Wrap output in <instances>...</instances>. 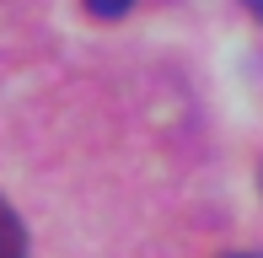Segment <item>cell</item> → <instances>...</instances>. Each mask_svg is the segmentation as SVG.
I'll use <instances>...</instances> for the list:
<instances>
[{
    "label": "cell",
    "instance_id": "cell-3",
    "mask_svg": "<svg viewBox=\"0 0 263 258\" xmlns=\"http://www.w3.org/2000/svg\"><path fill=\"white\" fill-rule=\"evenodd\" d=\"M242 6H247V11H253V16H263V0H242Z\"/></svg>",
    "mask_w": 263,
    "mask_h": 258
},
{
    "label": "cell",
    "instance_id": "cell-4",
    "mask_svg": "<svg viewBox=\"0 0 263 258\" xmlns=\"http://www.w3.org/2000/svg\"><path fill=\"white\" fill-rule=\"evenodd\" d=\"M226 258H263V253H226Z\"/></svg>",
    "mask_w": 263,
    "mask_h": 258
},
{
    "label": "cell",
    "instance_id": "cell-1",
    "mask_svg": "<svg viewBox=\"0 0 263 258\" xmlns=\"http://www.w3.org/2000/svg\"><path fill=\"white\" fill-rule=\"evenodd\" d=\"M0 258H27V231H22V215L0 199Z\"/></svg>",
    "mask_w": 263,
    "mask_h": 258
},
{
    "label": "cell",
    "instance_id": "cell-2",
    "mask_svg": "<svg viewBox=\"0 0 263 258\" xmlns=\"http://www.w3.org/2000/svg\"><path fill=\"white\" fill-rule=\"evenodd\" d=\"M129 6H135V0H86V11H91V16H102V22H113V16H124Z\"/></svg>",
    "mask_w": 263,
    "mask_h": 258
}]
</instances>
